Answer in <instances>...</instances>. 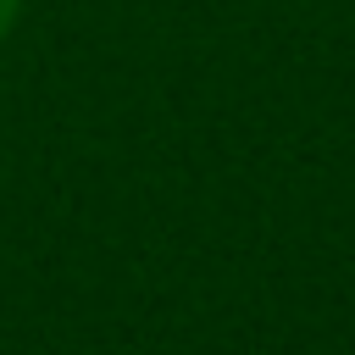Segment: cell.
I'll return each instance as SVG.
<instances>
[{"mask_svg": "<svg viewBox=\"0 0 355 355\" xmlns=\"http://www.w3.org/2000/svg\"><path fill=\"white\" fill-rule=\"evenodd\" d=\"M17 6H22V0H0V39H6V28L17 22Z\"/></svg>", "mask_w": 355, "mask_h": 355, "instance_id": "obj_1", "label": "cell"}]
</instances>
